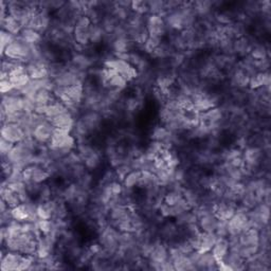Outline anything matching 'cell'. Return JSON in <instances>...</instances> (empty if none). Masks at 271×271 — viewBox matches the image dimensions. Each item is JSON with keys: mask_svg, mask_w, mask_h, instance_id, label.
I'll list each match as a JSON object with an SVG mask.
<instances>
[{"mask_svg": "<svg viewBox=\"0 0 271 271\" xmlns=\"http://www.w3.org/2000/svg\"><path fill=\"white\" fill-rule=\"evenodd\" d=\"M75 151L81 157L82 162L88 172L98 170L102 165L103 154L89 143V141L77 142Z\"/></svg>", "mask_w": 271, "mask_h": 271, "instance_id": "cell-1", "label": "cell"}, {"mask_svg": "<svg viewBox=\"0 0 271 271\" xmlns=\"http://www.w3.org/2000/svg\"><path fill=\"white\" fill-rule=\"evenodd\" d=\"M35 260V257L25 256V254L16 251L3 252L2 256V270L3 271H17L30 270Z\"/></svg>", "mask_w": 271, "mask_h": 271, "instance_id": "cell-2", "label": "cell"}, {"mask_svg": "<svg viewBox=\"0 0 271 271\" xmlns=\"http://www.w3.org/2000/svg\"><path fill=\"white\" fill-rule=\"evenodd\" d=\"M104 67L110 68L115 70L117 73H119L127 83H131L138 78V71L137 69L125 59L119 58V57H109L104 61Z\"/></svg>", "mask_w": 271, "mask_h": 271, "instance_id": "cell-3", "label": "cell"}, {"mask_svg": "<svg viewBox=\"0 0 271 271\" xmlns=\"http://www.w3.org/2000/svg\"><path fill=\"white\" fill-rule=\"evenodd\" d=\"M92 23L86 15L82 14L76 19L72 32V37L77 48H86L90 45V26Z\"/></svg>", "mask_w": 271, "mask_h": 271, "instance_id": "cell-4", "label": "cell"}, {"mask_svg": "<svg viewBox=\"0 0 271 271\" xmlns=\"http://www.w3.org/2000/svg\"><path fill=\"white\" fill-rule=\"evenodd\" d=\"M33 46L34 45H28L20 40L18 37H16V39L5 50L2 56L11 60L27 64Z\"/></svg>", "mask_w": 271, "mask_h": 271, "instance_id": "cell-5", "label": "cell"}, {"mask_svg": "<svg viewBox=\"0 0 271 271\" xmlns=\"http://www.w3.org/2000/svg\"><path fill=\"white\" fill-rule=\"evenodd\" d=\"M249 228V210L244 208V206L237 205L234 215L228 220L229 235L240 236Z\"/></svg>", "mask_w": 271, "mask_h": 271, "instance_id": "cell-6", "label": "cell"}, {"mask_svg": "<svg viewBox=\"0 0 271 271\" xmlns=\"http://www.w3.org/2000/svg\"><path fill=\"white\" fill-rule=\"evenodd\" d=\"M145 28L150 36L163 39L169 34V29L164 18L160 15H147Z\"/></svg>", "mask_w": 271, "mask_h": 271, "instance_id": "cell-7", "label": "cell"}, {"mask_svg": "<svg viewBox=\"0 0 271 271\" xmlns=\"http://www.w3.org/2000/svg\"><path fill=\"white\" fill-rule=\"evenodd\" d=\"M23 177L26 183H44L51 178V175L44 165L32 163L23 170Z\"/></svg>", "mask_w": 271, "mask_h": 271, "instance_id": "cell-8", "label": "cell"}, {"mask_svg": "<svg viewBox=\"0 0 271 271\" xmlns=\"http://www.w3.org/2000/svg\"><path fill=\"white\" fill-rule=\"evenodd\" d=\"M54 130L55 127L52 125V123L48 119H45L35 126L33 133H32V138H33L39 145L47 147L48 143L51 140Z\"/></svg>", "mask_w": 271, "mask_h": 271, "instance_id": "cell-9", "label": "cell"}, {"mask_svg": "<svg viewBox=\"0 0 271 271\" xmlns=\"http://www.w3.org/2000/svg\"><path fill=\"white\" fill-rule=\"evenodd\" d=\"M2 138L13 143V144H17V143L24 141L27 136L18 123L6 122L2 124Z\"/></svg>", "mask_w": 271, "mask_h": 271, "instance_id": "cell-10", "label": "cell"}, {"mask_svg": "<svg viewBox=\"0 0 271 271\" xmlns=\"http://www.w3.org/2000/svg\"><path fill=\"white\" fill-rule=\"evenodd\" d=\"M236 203L227 201L224 199H219L213 208V212L215 216L220 220H229L235 213V210L237 208Z\"/></svg>", "mask_w": 271, "mask_h": 271, "instance_id": "cell-11", "label": "cell"}, {"mask_svg": "<svg viewBox=\"0 0 271 271\" xmlns=\"http://www.w3.org/2000/svg\"><path fill=\"white\" fill-rule=\"evenodd\" d=\"M254 44V39L249 34L243 37H240L237 39H234L233 41V54L236 58L241 57L244 58L250 54L251 48Z\"/></svg>", "mask_w": 271, "mask_h": 271, "instance_id": "cell-12", "label": "cell"}, {"mask_svg": "<svg viewBox=\"0 0 271 271\" xmlns=\"http://www.w3.org/2000/svg\"><path fill=\"white\" fill-rule=\"evenodd\" d=\"M75 120H76L75 116L71 113L70 110H67L65 111V113L58 115L57 117L49 121L52 123V125L55 127V129L72 132L74 124H75Z\"/></svg>", "mask_w": 271, "mask_h": 271, "instance_id": "cell-13", "label": "cell"}, {"mask_svg": "<svg viewBox=\"0 0 271 271\" xmlns=\"http://www.w3.org/2000/svg\"><path fill=\"white\" fill-rule=\"evenodd\" d=\"M270 72H257L249 78V84L248 89L249 90H259L261 88H264L266 90H270Z\"/></svg>", "mask_w": 271, "mask_h": 271, "instance_id": "cell-14", "label": "cell"}, {"mask_svg": "<svg viewBox=\"0 0 271 271\" xmlns=\"http://www.w3.org/2000/svg\"><path fill=\"white\" fill-rule=\"evenodd\" d=\"M240 247H259L260 248V231L249 228L238 236Z\"/></svg>", "mask_w": 271, "mask_h": 271, "instance_id": "cell-15", "label": "cell"}, {"mask_svg": "<svg viewBox=\"0 0 271 271\" xmlns=\"http://www.w3.org/2000/svg\"><path fill=\"white\" fill-rule=\"evenodd\" d=\"M230 250L228 237H217V240L211 250L212 256L217 263L222 262Z\"/></svg>", "mask_w": 271, "mask_h": 271, "instance_id": "cell-16", "label": "cell"}, {"mask_svg": "<svg viewBox=\"0 0 271 271\" xmlns=\"http://www.w3.org/2000/svg\"><path fill=\"white\" fill-rule=\"evenodd\" d=\"M27 72L31 79H41L49 76L48 65L43 62H29L27 64Z\"/></svg>", "mask_w": 271, "mask_h": 271, "instance_id": "cell-17", "label": "cell"}, {"mask_svg": "<svg viewBox=\"0 0 271 271\" xmlns=\"http://www.w3.org/2000/svg\"><path fill=\"white\" fill-rule=\"evenodd\" d=\"M216 240H217V235L215 233L200 231L198 234V245H197L196 251H199V252L211 251Z\"/></svg>", "mask_w": 271, "mask_h": 271, "instance_id": "cell-18", "label": "cell"}, {"mask_svg": "<svg viewBox=\"0 0 271 271\" xmlns=\"http://www.w3.org/2000/svg\"><path fill=\"white\" fill-rule=\"evenodd\" d=\"M2 200L7 203L10 209H13L15 206L23 203L19 194L14 192L5 182L2 183Z\"/></svg>", "mask_w": 271, "mask_h": 271, "instance_id": "cell-19", "label": "cell"}, {"mask_svg": "<svg viewBox=\"0 0 271 271\" xmlns=\"http://www.w3.org/2000/svg\"><path fill=\"white\" fill-rule=\"evenodd\" d=\"M55 200L52 198L47 201L37 202L36 213L38 219H53Z\"/></svg>", "mask_w": 271, "mask_h": 271, "instance_id": "cell-20", "label": "cell"}, {"mask_svg": "<svg viewBox=\"0 0 271 271\" xmlns=\"http://www.w3.org/2000/svg\"><path fill=\"white\" fill-rule=\"evenodd\" d=\"M0 24H2V30L8 32V33L14 36H18L22 30L24 29L22 24L11 15H8L5 19L0 20Z\"/></svg>", "mask_w": 271, "mask_h": 271, "instance_id": "cell-21", "label": "cell"}, {"mask_svg": "<svg viewBox=\"0 0 271 271\" xmlns=\"http://www.w3.org/2000/svg\"><path fill=\"white\" fill-rule=\"evenodd\" d=\"M17 37L28 45H38L44 40L45 36L39 34L37 31H35L33 29L25 28L22 30L20 34Z\"/></svg>", "mask_w": 271, "mask_h": 271, "instance_id": "cell-22", "label": "cell"}, {"mask_svg": "<svg viewBox=\"0 0 271 271\" xmlns=\"http://www.w3.org/2000/svg\"><path fill=\"white\" fill-rule=\"evenodd\" d=\"M141 175H142V171H137V170L131 171L126 175L125 178L122 181L123 189L125 191H135L136 189H138L141 181Z\"/></svg>", "mask_w": 271, "mask_h": 271, "instance_id": "cell-23", "label": "cell"}, {"mask_svg": "<svg viewBox=\"0 0 271 271\" xmlns=\"http://www.w3.org/2000/svg\"><path fill=\"white\" fill-rule=\"evenodd\" d=\"M249 56L256 60L269 58V47L263 43H254L251 48Z\"/></svg>", "mask_w": 271, "mask_h": 271, "instance_id": "cell-24", "label": "cell"}, {"mask_svg": "<svg viewBox=\"0 0 271 271\" xmlns=\"http://www.w3.org/2000/svg\"><path fill=\"white\" fill-rule=\"evenodd\" d=\"M67 110H69V109L65 105H64L59 100L55 99L49 106L47 107L45 117L48 120H51V119L57 117L58 115L65 113V111H67Z\"/></svg>", "mask_w": 271, "mask_h": 271, "instance_id": "cell-25", "label": "cell"}, {"mask_svg": "<svg viewBox=\"0 0 271 271\" xmlns=\"http://www.w3.org/2000/svg\"><path fill=\"white\" fill-rule=\"evenodd\" d=\"M105 32L100 24H92L90 26V45H100L105 40Z\"/></svg>", "mask_w": 271, "mask_h": 271, "instance_id": "cell-26", "label": "cell"}, {"mask_svg": "<svg viewBox=\"0 0 271 271\" xmlns=\"http://www.w3.org/2000/svg\"><path fill=\"white\" fill-rule=\"evenodd\" d=\"M149 6V14L153 15H160L162 17L166 15V7L165 2H160V0H152V2H148Z\"/></svg>", "mask_w": 271, "mask_h": 271, "instance_id": "cell-27", "label": "cell"}, {"mask_svg": "<svg viewBox=\"0 0 271 271\" xmlns=\"http://www.w3.org/2000/svg\"><path fill=\"white\" fill-rule=\"evenodd\" d=\"M162 41H163V39H161V38H156V37L149 36L147 41L141 46V48H142V50L144 51L145 54L152 55V53L156 50V48L160 45Z\"/></svg>", "mask_w": 271, "mask_h": 271, "instance_id": "cell-28", "label": "cell"}, {"mask_svg": "<svg viewBox=\"0 0 271 271\" xmlns=\"http://www.w3.org/2000/svg\"><path fill=\"white\" fill-rule=\"evenodd\" d=\"M132 11L137 14L141 15H149V6L148 2H142V0H136V2H132Z\"/></svg>", "mask_w": 271, "mask_h": 271, "instance_id": "cell-29", "label": "cell"}, {"mask_svg": "<svg viewBox=\"0 0 271 271\" xmlns=\"http://www.w3.org/2000/svg\"><path fill=\"white\" fill-rule=\"evenodd\" d=\"M16 37L17 36H14V35L8 33V32L2 30V32H0V41H2V54L5 52L7 48L16 39Z\"/></svg>", "mask_w": 271, "mask_h": 271, "instance_id": "cell-30", "label": "cell"}, {"mask_svg": "<svg viewBox=\"0 0 271 271\" xmlns=\"http://www.w3.org/2000/svg\"><path fill=\"white\" fill-rule=\"evenodd\" d=\"M215 234L217 237H228L229 236V229H228V221L218 219V224L215 230Z\"/></svg>", "mask_w": 271, "mask_h": 271, "instance_id": "cell-31", "label": "cell"}, {"mask_svg": "<svg viewBox=\"0 0 271 271\" xmlns=\"http://www.w3.org/2000/svg\"><path fill=\"white\" fill-rule=\"evenodd\" d=\"M14 145L15 144H13V143L2 138V141H0V153H2V159L7 158V156L9 155V153L11 152Z\"/></svg>", "mask_w": 271, "mask_h": 271, "instance_id": "cell-32", "label": "cell"}, {"mask_svg": "<svg viewBox=\"0 0 271 271\" xmlns=\"http://www.w3.org/2000/svg\"><path fill=\"white\" fill-rule=\"evenodd\" d=\"M15 88L13 84L9 78L6 79H0V91H2V94H8L11 91H13Z\"/></svg>", "mask_w": 271, "mask_h": 271, "instance_id": "cell-33", "label": "cell"}]
</instances>
